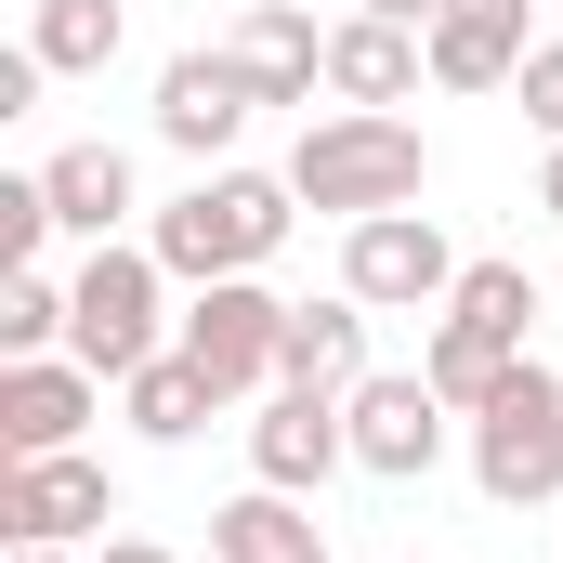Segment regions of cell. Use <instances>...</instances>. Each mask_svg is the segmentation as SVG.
Segmentation results:
<instances>
[{
    "instance_id": "cell-1",
    "label": "cell",
    "mask_w": 563,
    "mask_h": 563,
    "mask_svg": "<svg viewBox=\"0 0 563 563\" xmlns=\"http://www.w3.org/2000/svg\"><path fill=\"white\" fill-rule=\"evenodd\" d=\"M288 223H301V184H288V170H236V157H223V170H197V184L144 223V250H157L184 288H210V276H263V263L288 250Z\"/></svg>"
},
{
    "instance_id": "cell-2",
    "label": "cell",
    "mask_w": 563,
    "mask_h": 563,
    "mask_svg": "<svg viewBox=\"0 0 563 563\" xmlns=\"http://www.w3.org/2000/svg\"><path fill=\"white\" fill-rule=\"evenodd\" d=\"M288 184H301V210H328V223L420 210L432 144H420L407 106H328V119H301V144H288Z\"/></svg>"
},
{
    "instance_id": "cell-3",
    "label": "cell",
    "mask_w": 563,
    "mask_h": 563,
    "mask_svg": "<svg viewBox=\"0 0 563 563\" xmlns=\"http://www.w3.org/2000/svg\"><path fill=\"white\" fill-rule=\"evenodd\" d=\"M459 432H472V485H485L498 511H551L563 498V380L538 367V354H525Z\"/></svg>"
},
{
    "instance_id": "cell-4",
    "label": "cell",
    "mask_w": 563,
    "mask_h": 563,
    "mask_svg": "<svg viewBox=\"0 0 563 563\" xmlns=\"http://www.w3.org/2000/svg\"><path fill=\"white\" fill-rule=\"evenodd\" d=\"M157 288H170V263H157V250H132V236H106V250L66 276V354H79L92 380H132L144 354H170Z\"/></svg>"
},
{
    "instance_id": "cell-5",
    "label": "cell",
    "mask_w": 563,
    "mask_h": 563,
    "mask_svg": "<svg viewBox=\"0 0 563 563\" xmlns=\"http://www.w3.org/2000/svg\"><path fill=\"white\" fill-rule=\"evenodd\" d=\"M197 367H210V394L223 407H263L276 394V354H288V301L263 276H210L197 301H184V328H170Z\"/></svg>"
},
{
    "instance_id": "cell-6",
    "label": "cell",
    "mask_w": 563,
    "mask_h": 563,
    "mask_svg": "<svg viewBox=\"0 0 563 563\" xmlns=\"http://www.w3.org/2000/svg\"><path fill=\"white\" fill-rule=\"evenodd\" d=\"M341 288H354L367 314H445L459 250H445L432 210H367V223H341Z\"/></svg>"
},
{
    "instance_id": "cell-7",
    "label": "cell",
    "mask_w": 563,
    "mask_h": 563,
    "mask_svg": "<svg viewBox=\"0 0 563 563\" xmlns=\"http://www.w3.org/2000/svg\"><path fill=\"white\" fill-rule=\"evenodd\" d=\"M92 525H119V485L92 445H53V459H0V538L13 551H79Z\"/></svg>"
},
{
    "instance_id": "cell-8",
    "label": "cell",
    "mask_w": 563,
    "mask_h": 563,
    "mask_svg": "<svg viewBox=\"0 0 563 563\" xmlns=\"http://www.w3.org/2000/svg\"><path fill=\"white\" fill-rule=\"evenodd\" d=\"M341 420H354V472H380V485H420L432 459H445V432H459V407L432 394L420 367H367V380L341 394Z\"/></svg>"
},
{
    "instance_id": "cell-9",
    "label": "cell",
    "mask_w": 563,
    "mask_h": 563,
    "mask_svg": "<svg viewBox=\"0 0 563 563\" xmlns=\"http://www.w3.org/2000/svg\"><path fill=\"white\" fill-rule=\"evenodd\" d=\"M328 472H354V420H341V394H301V380H276V394L250 407V485L328 498Z\"/></svg>"
},
{
    "instance_id": "cell-10",
    "label": "cell",
    "mask_w": 563,
    "mask_h": 563,
    "mask_svg": "<svg viewBox=\"0 0 563 563\" xmlns=\"http://www.w3.org/2000/svg\"><path fill=\"white\" fill-rule=\"evenodd\" d=\"M250 106H263V92L236 79V53H223V40H210V53H170V66H157V144H170V157H197V170H223V157H236Z\"/></svg>"
},
{
    "instance_id": "cell-11",
    "label": "cell",
    "mask_w": 563,
    "mask_h": 563,
    "mask_svg": "<svg viewBox=\"0 0 563 563\" xmlns=\"http://www.w3.org/2000/svg\"><path fill=\"white\" fill-rule=\"evenodd\" d=\"M106 407V380L79 367V354H0V459H53V445H79Z\"/></svg>"
},
{
    "instance_id": "cell-12",
    "label": "cell",
    "mask_w": 563,
    "mask_h": 563,
    "mask_svg": "<svg viewBox=\"0 0 563 563\" xmlns=\"http://www.w3.org/2000/svg\"><path fill=\"white\" fill-rule=\"evenodd\" d=\"M525 13H538V0H445V13L420 26L432 92H511V79H525V53H538V40H525Z\"/></svg>"
},
{
    "instance_id": "cell-13",
    "label": "cell",
    "mask_w": 563,
    "mask_h": 563,
    "mask_svg": "<svg viewBox=\"0 0 563 563\" xmlns=\"http://www.w3.org/2000/svg\"><path fill=\"white\" fill-rule=\"evenodd\" d=\"M223 53H236V79H250L263 106H314V92H328V26H314L301 0H250Z\"/></svg>"
},
{
    "instance_id": "cell-14",
    "label": "cell",
    "mask_w": 563,
    "mask_h": 563,
    "mask_svg": "<svg viewBox=\"0 0 563 563\" xmlns=\"http://www.w3.org/2000/svg\"><path fill=\"white\" fill-rule=\"evenodd\" d=\"M432 79L420 26H394V13H341L328 26V106H407Z\"/></svg>"
},
{
    "instance_id": "cell-15",
    "label": "cell",
    "mask_w": 563,
    "mask_h": 563,
    "mask_svg": "<svg viewBox=\"0 0 563 563\" xmlns=\"http://www.w3.org/2000/svg\"><path fill=\"white\" fill-rule=\"evenodd\" d=\"M276 380H301V394H354V380H367V301H354V288L288 301V354H276Z\"/></svg>"
},
{
    "instance_id": "cell-16",
    "label": "cell",
    "mask_w": 563,
    "mask_h": 563,
    "mask_svg": "<svg viewBox=\"0 0 563 563\" xmlns=\"http://www.w3.org/2000/svg\"><path fill=\"white\" fill-rule=\"evenodd\" d=\"M210 563H328V525H314V498L250 485V498L210 511Z\"/></svg>"
},
{
    "instance_id": "cell-17",
    "label": "cell",
    "mask_w": 563,
    "mask_h": 563,
    "mask_svg": "<svg viewBox=\"0 0 563 563\" xmlns=\"http://www.w3.org/2000/svg\"><path fill=\"white\" fill-rule=\"evenodd\" d=\"M119 420H132L144 445H197V432L223 420V394H210V367L170 341V354H144L132 380H119Z\"/></svg>"
},
{
    "instance_id": "cell-18",
    "label": "cell",
    "mask_w": 563,
    "mask_h": 563,
    "mask_svg": "<svg viewBox=\"0 0 563 563\" xmlns=\"http://www.w3.org/2000/svg\"><path fill=\"white\" fill-rule=\"evenodd\" d=\"M40 184H53V223H66L79 250H106V236L132 223V157H119V144H53Z\"/></svg>"
},
{
    "instance_id": "cell-19",
    "label": "cell",
    "mask_w": 563,
    "mask_h": 563,
    "mask_svg": "<svg viewBox=\"0 0 563 563\" xmlns=\"http://www.w3.org/2000/svg\"><path fill=\"white\" fill-rule=\"evenodd\" d=\"M119 40H132V26H119V0H40V13H26V53H40L53 79H106V66H119Z\"/></svg>"
},
{
    "instance_id": "cell-20",
    "label": "cell",
    "mask_w": 563,
    "mask_h": 563,
    "mask_svg": "<svg viewBox=\"0 0 563 563\" xmlns=\"http://www.w3.org/2000/svg\"><path fill=\"white\" fill-rule=\"evenodd\" d=\"M511 367H525L511 341H485V328H459V314H432V341H420V380L445 394V407H459V420H472V407H485V394H498Z\"/></svg>"
},
{
    "instance_id": "cell-21",
    "label": "cell",
    "mask_w": 563,
    "mask_h": 563,
    "mask_svg": "<svg viewBox=\"0 0 563 563\" xmlns=\"http://www.w3.org/2000/svg\"><path fill=\"white\" fill-rule=\"evenodd\" d=\"M445 314L525 354V328H538V276H525V263H459V288H445Z\"/></svg>"
},
{
    "instance_id": "cell-22",
    "label": "cell",
    "mask_w": 563,
    "mask_h": 563,
    "mask_svg": "<svg viewBox=\"0 0 563 563\" xmlns=\"http://www.w3.org/2000/svg\"><path fill=\"white\" fill-rule=\"evenodd\" d=\"M0 354H66V276L53 263H13L0 276Z\"/></svg>"
},
{
    "instance_id": "cell-23",
    "label": "cell",
    "mask_w": 563,
    "mask_h": 563,
    "mask_svg": "<svg viewBox=\"0 0 563 563\" xmlns=\"http://www.w3.org/2000/svg\"><path fill=\"white\" fill-rule=\"evenodd\" d=\"M53 236H66V223H53V184H40V170H0V276L40 263Z\"/></svg>"
},
{
    "instance_id": "cell-24",
    "label": "cell",
    "mask_w": 563,
    "mask_h": 563,
    "mask_svg": "<svg viewBox=\"0 0 563 563\" xmlns=\"http://www.w3.org/2000/svg\"><path fill=\"white\" fill-rule=\"evenodd\" d=\"M511 106L538 119V144H563V40H538V53H525V79H511Z\"/></svg>"
},
{
    "instance_id": "cell-25",
    "label": "cell",
    "mask_w": 563,
    "mask_h": 563,
    "mask_svg": "<svg viewBox=\"0 0 563 563\" xmlns=\"http://www.w3.org/2000/svg\"><path fill=\"white\" fill-rule=\"evenodd\" d=\"M40 79H53V66H40V53L13 40V53H0V119H26V106H40Z\"/></svg>"
},
{
    "instance_id": "cell-26",
    "label": "cell",
    "mask_w": 563,
    "mask_h": 563,
    "mask_svg": "<svg viewBox=\"0 0 563 563\" xmlns=\"http://www.w3.org/2000/svg\"><path fill=\"white\" fill-rule=\"evenodd\" d=\"M354 13H394V26H432L445 0H354Z\"/></svg>"
},
{
    "instance_id": "cell-27",
    "label": "cell",
    "mask_w": 563,
    "mask_h": 563,
    "mask_svg": "<svg viewBox=\"0 0 563 563\" xmlns=\"http://www.w3.org/2000/svg\"><path fill=\"white\" fill-rule=\"evenodd\" d=\"M92 563H170V551H157V538H106Z\"/></svg>"
},
{
    "instance_id": "cell-28",
    "label": "cell",
    "mask_w": 563,
    "mask_h": 563,
    "mask_svg": "<svg viewBox=\"0 0 563 563\" xmlns=\"http://www.w3.org/2000/svg\"><path fill=\"white\" fill-rule=\"evenodd\" d=\"M538 210H551V223H563V144H551V170H538Z\"/></svg>"
},
{
    "instance_id": "cell-29",
    "label": "cell",
    "mask_w": 563,
    "mask_h": 563,
    "mask_svg": "<svg viewBox=\"0 0 563 563\" xmlns=\"http://www.w3.org/2000/svg\"><path fill=\"white\" fill-rule=\"evenodd\" d=\"M13 563H79V551H13Z\"/></svg>"
},
{
    "instance_id": "cell-30",
    "label": "cell",
    "mask_w": 563,
    "mask_h": 563,
    "mask_svg": "<svg viewBox=\"0 0 563 563\" xmlns=\"http://www.w3.org/2000/svg\"><path fill=\"white\" fill-rule=\"evenodd\" d=\"M551 13H563V0H551Z\"/></svg>"
}]
</instances>
